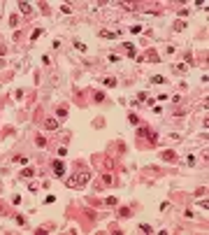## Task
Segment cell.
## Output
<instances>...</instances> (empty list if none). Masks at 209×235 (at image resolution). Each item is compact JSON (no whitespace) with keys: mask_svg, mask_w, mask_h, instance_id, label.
<instances>
[{"mask_svg":"<svg viewBox=\"0 0 209 235\" xmlns=\"http://www.w3.org/2000/svg\"><path fill=\"white\" fill-rule=\"evenodd\" d=\"M89 179H91V172H89V170H84L77 179H70V182H67V186H84L86 182H89Z\"/></svg>","mask_w":209,"mask_h":235,"instance_id":"6da1fadb","label":"cell"},{"mask_svg":"<svg viewBox=\"0 0 209 235\" xmlns=\"http://www.w3.org/2000/svg\"><path fill=\"white\" fill-rule=\"evenodd\" d=\"M54 172H56V177H63L65 175V165L61 163V161H54Z\"/></svg>","mask_w":209,"mask_h":235,"instance_id":"7a4b0ae2","label":"cell"},{"mask_svg":"<svg viewBox=\"0 0 209 235\" xmlns=\"http://www.w3.org/2000/svg\"><path fill=\"white\" fill-rule=\"evenodd\" d=\"M19 9H21L23 14H30V9H33V7H30V3H19Z\"/></svg>","mask_w":209,"mask_h":235,"instance_id":"3957f363","label":"cell"},{"mask_svg":"<svg viewBox=\"0 0 209 235\" xmlns=\"http://www.w3.org/2000/svg\"><path fill=\"white\" fill-rule=\"evenodd\" d=\"M102 84H104V86H112V88H114V86H116V79H114V77H107V79H102Z\"/></svg>","mask_w":209,"mask_h":235,"instance_id":"277c9868","label":"cell"},{"mask_svg":"<svg viewBox=\"0 0 209 235\" xmlns=\"http://www.w3.org/2000/svg\"><path fill=\"white\" fill-rule=\"evenodd\" d=\"M100 35H102V37H112V40H114V37H116L118 33H114V30H102Z\"/></svg>","mask_w":209,"mask_h":235,"instance_id":"5b68a950","label":"cell"},{"mask_svg":"<svg viewBox=\"0 0 209 235\" xmlns=\"http://www.w3.org/2000/svg\"><path fill=\"white\" fill-rule=\"evenodd\" d=\"M47 128H49V131H54V128H58V121H54V119H49V121H47Z\"/></svg>","mask_w":209,"mask_h":235,"instance_id":"8992f818","label":"cell"},{"mask_svg":"<svg viewBox=\"0 0 209 235\" xmlns=\"http://www.w3.org/2000/svg\"><path fill=\"white\" fill-rule=\"evenodd\" d=\"M151 82H153V84H165V77H160V75H156V77H151Z\"/></svg>","mask_w":209,"mask_h":235,"instance_id":"52a82bcc","label":"cell"},{"mask_svg":"<svg viewBox=\"0 0 209 235\" xmlns=\"http://www.w3.org/2000/svg\"><path fill=\"white\" fill-rule=\"evenodd\" d=\"M163 158L165 161H174V151H163Z\"/></svg>","mask_w":209,"mask_h":235,"instance_id":"ba28073f","label":"cell"},{"mask_svg":"<svg viewBox=\"0 0 209 235\" xmlns=\"http://www.w3.org/2000/svg\"><path fill=\"white\" fill-rule=\"evenodd\" d=\"M123 47H126V49H128V54H130V56H135V47H132V44H130V42H126V44H123Z\"/></svg>","mask_w":209,"mask_h":235,"instance_id":"9c48e42d","label":"cell"},{"mask_svg":"<svg viewBox=\"0 0 209 235\" xmlns=\"http://www.w3.org/2000/svg\"><path fill=\"white\" fill-rule=\"evenodd\" d=\"M21 177H26V179H30V177H33V170H30V168H26V170L21 172Z\"/></svg>","mask_w":209,"mask_h":235,"instance_id":"30bf717a","label":"cell"},{"mask_svg":"<svg viewBox=\"0 0 209 235\" xmlns=\"http://www.w3.org/2000/svg\"><path fill=\"white\" fill-rule=\"evenodd\" d=\"M139 230H142V233H151V226H146V224H142V226H139Z\"/></svg>","mask_w":209,"mask_h":235,"instance_id":"8fae6325","label":"cell"},{"mask_svg":"<svg viewBox=\"0 0 209 235\" xmlns=\"http://www.w3.org/2000/svg\"><path fill=\"white\" fill-rule=\"evenodd\" d=\"M14 161H16V163H28V158H26V156H16Z\"/></svg>","mask_w":209,"mask_h":235,"instance_id":"7c38bea8","label":"cell"},{"mask_svg":"<svg viewBox=\"0 0 209 235\" xmlns=\"http://www.w3.org/2000/svg\"><path fill=\"white\" fill-rule=\"evenodd\" d=\"M128 119H130V123H132V126H137V123H139V119H137V116H135V114H130V116H128Z\"/></svg>","mask_w":209,"mask_h":235,"instance_id":"4fadbf2b","label":"cell"},{"mask_svg":"<svg viewBox=\"0 0 209 235\" xmlns=\"http://www.w3.org/2000/svg\"><path fill=\"white\" fill-rule=\"evenodd\" d=\"M121 216H130V210L128 207H121Z\"/></svg>","mask_w":209,"mask_h":235,"instance_id":"5bb4252c","label":"cell"},{"mask_svg":"<svg viewBox=\"0 0 209 235\" xmlns=\"http://www.w3.org/2000/svg\"><path fill=\"white\" fill-rule=\"evenodd\" d=\"M75 47H77L79 51H86V44H81V42H75Z\"/></svg>","mask_w":209,"mask_h":235,"instance_id":"9a60e30c","label":"cell"},{"mask_svg":"<svg viewBox=\"0 0 209 235\" xmlns=\"http://www.w3.org/2000/svg\"><path fill=\"white\" fill-rule=\"evenodd\" d=\"M104 100V93H95V102H102Z\"/></svg>","mask_w":209,"mask_h":235,"instance_id":"2e32d148","label":"cell"}]
</instances>
